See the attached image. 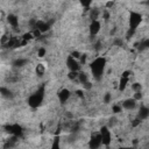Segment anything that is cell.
Wrapping results in <instances>:
<instances>
[{"label": "cell", "instance_id": "9a60e30c", "mask_svg": "<svg viewBox=\"0 0 149 149\" xmlns=\"http://www.w3.org/2000/svg\"><path fill=\"white\" fill-rule=\"evenodd\" d=\"M0 94L3 95V97H6V98H10L13 95L12 92H10V90H8L7 87H0Z\"/></svg>", "mask_w": 149, "mask_h": 149}, {"label": "cell", "instance_id": "ffe728a7", "mask_svg": "<svg viewBox=\"0 0 149 149\" xmlns=\"http://www.w3.org/2000/svg\"><path fill=\"white\" fill-rule=\"evenodd\" d=\"M112 109H113L114 113H120V112L122 111V107H121V105H114V106L112 107Z\"/></svg>", "mask_w": 149, "mask_h": 149}, {"label": "cell", "instance_id": "52a82bcc", "mask_svg": "<svg viewBox=\"0 0 149 149\" xmlns=\"http://www.w3.org/2000/svg\"><path fill=\"white\" fill-rule=\"evenodd\" d=\"M102 144V141H101V136H100V133H94L90 140V148H99L100 146Z\"/></svg>", "mask_w": 149, "mask_h": 149}, {"label": "cell", "instance_id": "3957f363", "mask_svg": "<svg viewBox=\"0 0 149 149\" xmlns=\"http://www.w3.org/2000/svg\"><path fill=\"white\" fill-rule=\"evenodd\" d=\"M142 21V15L137 12H132L129 15V30L135 31Z\"/></svg>", "mask_w": 149, "mask_h": 149}, {"label": "cell", "instance_id": "ba28073f", "mask_svg": "<svg viewBox=\"0 0 149 149\" xmlns=\"http://www.w3.org/2000/svg\"><path fill=\"white\" fill-rule=\"evenodd\" d=\"M70 95H71V93H70V91H69L68 88H62V90L58 92V99H59L61 104H65V102L69 100Z\"/></svg>", "mask_w": 149, "mask_h": 149}, {"label": "cell", "instance_id": "277c9868", "mask_svg": "<svg viewBox=\"0 0 149 149\" xmlns=\"http://www.w3.org/2000/svg\"><path fill=\"white\" fill-rule=\"evenodd\" d=\"M66 65L70 71H78L80 69V63L77 61V58H74L72 56H69L66 58Z\"/></svg>", "mask_w": 149, "mask_h": 149}, {"label": "cell", "instance_id": "d6986e66", "mask_svg": "<svg viewBox=\"0 0 149 149\" xmlns=\"http://www.w3.org/2000/svg\"><path fill=\"white\" fill-rule=\"evenodd\" d=\"M43 72H44V66H43L42 64H38V65L36 66V73H37L38 76H42Z\"/></svg>", "mask_w": 149, "mask_h": 149}, {"label": "cell", "instance_id": "ac0fdd59", "mask_svg": "<svg viewBox=\"0 0 149 149\" xmlns=\"http://www.w3.org/2000/svg\"><path fill=\"white\" fill-rule=\"evenodd\" d=\"M98 15H99V10L98 9H92L91 10V13H90V16H91V19L92 20H97L98 19Z\"/></svg>", "mask_w": 149, "mask_h": 149}, {"label": "cell", "instance_id": "7402d4cb", "mask_svg": "<svg viewBox=\"0 0 149 149\" xmlns=\"http://www.w3.org/2000/svg\"><path fill=\"white\" fill-rule=\"evenodd\" d=\"M111 99H112L111 93H106V94H105V97H104V101H105V104H108V102L111 101Z\"/></svg>", "mask_w": 149, "mask_h": 149}, {"label": "cell", "instance_id": "8992f818", "mask_svg": "<svg viewBox=\"0 0 149 149\" xmlns=\"http://www.w3.org/2000/svg\"><path fill=\"white\" fill-rule=\"evenodd\" d=\"M6 129H7V132L9 133V134H12V135H14V136H21L22 135V128L17 125V123H14V125H7L6 127H5Z\"/></svg>", "mask_w": 149, "mask_h": 149}, {"label": "cell", "instance_id": "e0dca14e", "mask_svg": "<svg viewBox=\"0 0 149 149\" xmlns=\"http://www.w3.org/2000/svg\"><path fill=\"white\" fill-rule=\"evenodd\" d=\"M149 47V40L148 38H146V40H143V41H141L140 42V50H144V49H147Z\"/></svg>", "mask_w": 149, "mask_h": 149}, {"label": "cell", "instance_id": "603a6c76", "mask_svg": "<svg viewBox=\"0 0 149 149\" xmlns=\"http://www.w3.org/2000/svg\"><path fill=\"white\" fill-rule=\"evenodd\" d=\"M91 2H92V0H80V3H81L84 7H86V8L91 5Z\"/></svg>", "mask_w": 149, "mask_h": 149}, {"label": "cell", "instance_id": "7c38bea8", "mask_svg": "<svg viewBox=\"0 0 149 149\" xmlns=\"http://www.w3.org/2000/svg\"><path fill=\"white\" fill-rule=\"evenodd\" d=\"M149 116V109L147 106H141L139 111V119L140 120H147Z\"/></svg>", "mask_w": 149, "mask_h": 149}, {"label": "cell", "instance_id": "9c48e42d", "mask_svg": "<svg viewBox=\"0 0 149 149\" xmlns=\"http://www.w3.org/2000/svg\"><path fill=\"white\" fill-rule=\"evenodd\" d=\"M35 28H36L37 30H40V33L42 34V33H45L47 30H49L50 24L47 23L45 21H37L36 24H35Z\"/></svg>", "mask_w": 149, "mask_h": 149}, {"label": "cell", "instance_id": "4fadbf2b", "mask_svg": "<svg viewBox=\"0 0 149 149\" xmlns=\"http://www.w3.org/2000/svg\"><path fill=\"white\" fill-rule=\"evenodd\" d=\"M7 21H8V23H9L13 28H16V27L19 26V19H17L15 15H13V14H9V15L7 16Z\"/></svg>", "mask_w": 149, "mask_h": 149}, {"label": "cell", "instance_id": "5bb4252c", "mask_svg": "<svg viewBox=\"0 0 149 149\" xmlns=\"http://www.w3.org/2000/svg\"><path fill=\"white\" fill-rule=\"evenodd\" d=\"M128 81H129V77L121 76V79H120V81H119V90H120V91H123V90L126 88Z\"/></svg>", "mask_w": 149, "mask_h": 149}, {"label": "cell", "instance_id": "5b68a950", "mask_svg": "<svg viewBox=\"0 0 149 149\" xmlns=\"http://www.w3.org/2000/svg\"><path fill=\"white\" fill-rule=\"evenodd\" d=\"M100 136H101V141H102V144L105 146H108L111 143V140H112V136H111V132L108 130L107 127H102L100 129Z\"/></svg>", "mask_w": 149, "mask_h": 149}, {"label": "cell", "instance_id": "8fae6325", "mask_svg": "<svg viewBox=\"0 0 149 149\" xmlns=\"http://www.w3.org/2000/svg\"><path fill=\"white\" fill-rule=\"evenodd\" d=\"M135 106H136V100L134 99V98H129V99H126L123 102H122V107L123 108H126V109H133V108H135Z\"/></svg>", "mask_w": 149, "mask_h": 149}, {"label": "cell", "instance_id": "6da1fadb", "mask_svg": "<svg viewBox=\"0 0 149 149\" xmlns=\"http://www.w3.org/2000/svg\"><path fill=\"white\" fill-rule=\"evenodd\" d=\"M106 66V59L104 57H97L92 63H91V71H92V76L99 80L102 77L104 70Z\"/></svg>", "mask_w": 149, "mask_h": 149}, {"label": "cell", "instance_id": "2e32d148", "mask_svg": "<svg viewBox=\"0 0 149 149\" xmlns=\"http://www.w3.org/2000/svg\"><path fill=\"white\" fill-rule=\"evenodd\" d=\"M26 63H27V59H26V58H17V59H15V61L13 62V65L20 68V66H23Z\"/></svg>", "mask_w": 149, "mask_h": 149}, {"label": "cell", "instance_id": "44dd1931", "mask_svg": "<svg viewBox=\"0 0 149 149\" xmlns=\"http://www.w3.org/2000/svg\"><path fill=\"white\" fill-rule=\"evenodd\" d=\"M45 52H47L45 48H40L38 51H37V56H38V57H43V56L45 55Z\"/></svg>", "mask_w": 149, "mask_h": 149}, {"label": "cell", "instance_id": "cb8c5ba5", "mask_svg": "<svg viewBox=\"0 0 149 149\" xmlns=\"http://www.w3.org/2000/svg\"><path fill=\"white\" fill-rule=\"evenodd\" d=\"M133 90L136 92V91H141V85L139 84V83H135V84H133Z\"/></svg>", "mask_w": 149, "mask_h": 149}, {"label": "cell", "instance_id": "7a4b0ae2", "mask_svg": "<svg viewBox=\"0 0 149 149\" xmlns=\"http://www.w3.org/2000/svg\"><path fill=\"white\" fill-rule=\"evenodd\" d=\"M44 99V86H41L40 88H37L36 92H34L29 98H28V105L33 108L38 107Z\"/></svg>", "mask_w": 149, "mask_h": 149}, {"label": "cell", "instance_id": "30bf717a", "mask_svg": "<svg viewBox=\"0 0 149 149\" xmlns=\"http://www.w3.org/2000/svg\"><path fill=\"white\" fill-rule=\"evenodd\" d=\"M99 30H100V22L98 20H92V22L90 24V33H91V35L98 34Z\"/></svg>", "mask_w": 149, "mask_h": 149}]
</instances>
